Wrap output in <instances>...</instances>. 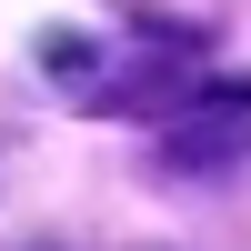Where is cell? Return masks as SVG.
<instances>
[{"label": "cell", "instance_id": "obj_1", "mask_svg": "<svg viewBox=\"0 0 251 251\" xmlns=\"http://www.w3.org/2000/svg\"><path fill=\"white\" fill-rule=\"evenodd\" d=\"M50 80H71L80 111H161L181 60L161 40H141V50H71V40H50Z\"/></svg>", "mask_w": 251, "mask_h": 251}]
</instances>
